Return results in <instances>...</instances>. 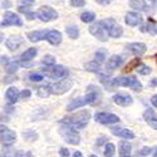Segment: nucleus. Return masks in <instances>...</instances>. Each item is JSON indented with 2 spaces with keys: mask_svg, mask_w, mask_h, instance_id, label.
<instances>
[{
  "mask_svg": "<svg viewBox=\"0 0 157 157\" xmlns=\"http://www.w3.org/2000/svg\"><path fill=\"white\" fill-rule=\"evenodd\" d=\"M122 63H123V58H122L121 56H112V57L107 60V63H106V68L111 72V71H113V69L120 68L121 65H122Z\"/></svg>",
  "mask_w": 157,
  "mask_h": 157,
  "instance_id": "obj_20",
  "label": "nucleus"
},
{
  "mask_svg": "<svg viewBox=\"0 0 157 157\" xmlns=\"http://www.w3.org/2000/svg\"><path fill=\"white\" fill-rule=\"evenodd\" d=\"M96 19V14L92 11H84L81 14V20L83 23H92Z\"/></svg>",
  "mask_w": 157,
  "mask_h": 157,
  "instance_id": "obj_29",
  "label": "nucleus"
},
{
  "mask_svg": "<svg viewBox=\"0 0 157 157\" xmlns=\"http://www.w3.org/2000/svg\"><path fill=\"white\" fill-rule=\"evenodd\" d=\"M49 30L47 29H43V30H35V32H30L27 34V38L32 43H35V42H40V40H44L47 39V35H48Z\"/></svg>",
  "mask_w": 157,
  "mask_h": 157,
  "instance_id": "obj_17",
  "label": "nucleus"
},
{
  "mask_svg": "<svg viewBox=\"0 0 157 157\" xmlns=\"http://www.w3.org/2000/svg\"><path fill=\"white\" fill-rule=\"evenodd\" d=\"M131 152H132V146L127 141H121L120 142V157H131Z\"/></svg>",
  "mask_w": 157,
  "mask_h": 157,
  "instance_id": "obj_23",
  "label": "nucleus"
},
{
  "mask_svg": "<svg viewBox=\"0 0 157 157\" xmlns=\"http://www.w3.org/2000/svg\"><path fill=\"white\" fill-rule=\"evenodd\" d=\"M23 43V38L20 35H11L5 42V45L9 50H17Z\"/></svg>",
  "mask_w": 157,
  "mask_h": 157,
  "instance_id": "obj_18",
  "label": "nucleus"
},
{
  "mask_svg": "<svg viewBox=\"0 0 157 157\" xmlns=\"http://www.w3.org/2000/svg\"><path fill=\"white\" fill-rule=\"evenodd\" d=\"M99 97V92H98V88H94V90H90L89 89V92L83 96V97H78L75 99H73L68 106H67V111L72 112L74 109H78V108H81V107H84L87 106V104H92L94 103Z\"/></svg>",
  "mask_w": 157,
  "mask_h": 157,
  "instance_id": "obj_2",
  "label": "nucleus"
},
{
  "mask_svg": "<svg viewBox=\"0 0 157 157\" xmlns=\"http://www.w3.org/2000/svg\"><path fill=\"white\" fill-rule=\"evenodd\" d=\"M155 58H156V63H157V54H156V56H155Z\"/></svg>",
  "mask_w": 157,
  "mask_h": 157,
  "instance_id": "obj_57",
  "label": "nucleus"
},
{
  "mask_svg": "<svg viewBox=\"0 0 157 157\" xmlns=\"http://www.w3.org/2000/svg\"><path fill=\"white\" fill-rule=\"evenodd\" d=\"M90 120V114L88 111H81L75 114L68 116V117H64V118L60 121L63 124H67L74 129H82L84 128L88 122Z\"/></svg>",
  "mask_w": 157,
  "mask_h": 157,
  "instance_id": "obj_1",
  "label": "nucleus"
},
{
  "mask_svg": "<svg viewBox=\"0 0 157 157\" xmlns=\"http://www.w3.org/2000/svg\"><path fill=\"white\" fill-rule=\"evenodd\" d=\"M30 96H32V92L29 89H24L23 92L20 93V98L21 99H28V98H30Z\"/></svg>",
  "mask_w": 157,
  "mask_h": 157,
  "instance_id": "obj_40",
  "label": "nucleus"
},
{
  "mask_svg": "<svg viewBox=\"0 0 157 157\" xmlns=\"http://www.w3.org/2000/svg\"><path fill=\"white\" fill-rule=\"evenodd\" d=\"M104 141H107V137H101L98 141H97V146H99V145H102V143L104 142Z\"/></svg>",
  "mask_w": 157,
  "mask_h": 157,
  "instance_id": "obj_48",
  "label": "nucleus"
},
{
  "mask_svg": "<svg viewBox=\"0 0 157 157\" xmlns=\"http://www.w3.org/2000/svg\"><path fill=\"white\" fill-rule=\"evenodd\" d=\"M18 67H19V64L17 62H10L8 65H5V71L8 74L13 75V74H15V72L18 71Z\"/></svg>",
  "mask_w": 157,
  "mask_h": 157,
  "instance_id": "obj_34",
  "label": "nucleus"
},
{
  "mask_svg": "<svg viewBox=\"0 0 157 157\" xmlns=\"http://www.w3.org/2000/svg\"><path fill=\"white\" fill-rule=\"evenodd\" d=\"M94 120L101 124H113L120 122V117L107 112H98L94 116Z\"/></svg>",
  "mask_w": 157,
  "mask_h": 157,
  "instance_id": "obj_9",
  "label": "nucleus"
},
{
  "mask_svg": "<svg viewBox=\"0 0 157 157\" xmlns=\"http://www.w3.org/2000/svg\"><path fill=\"white\" fill-rule=\"evenodd\" d=\"M129 6L132 9L141 10V11H148L150 10V8L145 0H129Z\"/></svg>",
  "mask_w": 157,
  "mask_h": 157,
  "instance_id": "obj_24",
  "label": "nucleus"
},
{
  "mask_svg": "<svg viewBox=\"0 0 157 157\" xmlns=\"http://www.w3.org/2000/svg\"><path fill=\"white\" fill-rule=\"evenodd\" d=\"M114 151H116V147L113 143H107L106 146H104V151H103V155L106 157H112L114 155Z\"/></svg>",
  "mask_w": 157,
  "mask_h": 157,
  "instance_id": "obj_36",
  "label": "nucleus"
},
{
  "mask_svg": "<svg viewBox=\"0 0 157 157\" xmlns=\"http://www.w3.org/2000/svg\"><path fill=\"white\" fill-rule=\"evenodd\" d=\"M141 64V59H138V58H135V59H132V60H131L128 64H126V67H124V72H131V71H132V69H136L137 67H138V65Z\"/></svg>",
  "mask_w": 157,
  "mask_h": 157,
  "instance_id": "obj_30",
  "label": "nucleus"
},
{
  "mask_svg": "<svg viewBox=\"0 0 157 157\" xmlns=\"http://www.w3.org/2000/svg\"><path fill=\"white\" fill-rule=\"evenodd\" d=\"M137 72L141 75H148V74H151L152 69H151V67H148V65H141V67L137 69Z\"/></svg>",
  "mask_w": 157,
  "mask_h": 157,
  "instance_id": "obj_38",
  "label": "nucleus"
},
{
  "mask_svg": "<svg viewBox=\"0 0 157 157\" xmlns=\"http://www.w3.org/2000/svg\"><path fill=\"white\" fill-rule=\"evenodd\" d=\"M42 64L43 65H45V67H54L56 65V58L53 57V56H45L43 59H42Z\"/></svg>",
  "mask_w": 157,
  "mask_h": 157,
  "instance_id": "obj_33",
  "label": "nucleus"
},
{
  "mask_svg": "<svg viewBox=\"0 0 157 157\" xmlns=\"http://www.w3.org/2000/svg\"><path fill=\"white\" fill-rule=\"evenodd\" d=\"M73 87V81L71 78H67V79H62L59 82H56L54 84H52L50 88H52V93L53 94H57V96H60V94H64L65 92Z\"/></svg>",
  "mask_w": 157,
  "mask_h": 157,
  "instance_id": "obj_6",
  "label": "nucleus"
},
{
  "mask_svg": "<svg viewBox=\"0 0 157 157\" xmlns=\"http://www.w3.org/2000/svg\"><path fill=\"white\" fill-rule=\"evenodd\" d=\"M9 25H17V27H21L23 21L15 14V13L5 11V14L3 17V21H2V27H9Z\"/></svg>",
  "mask_w": 157,
  "mask_h": 157,
  "instance_id": "obj_11",
  "label": "nucleus"
},
{
  "mask_svg": "<svg viewBox=\"0 0 157 157\" xmlns=\"http://www.w3.org/2000/svg\"><path fill=\"white\" fill-rule=\"evenodd\" d=\"M39 72H42L45 77H49L52 79H60L64 78L68 74V71L63 65H54V67H49V68H43Z\"/></svg>",
  "mask_w": 157,
  "mask_h": 157,
  "instance_id": "obj_4",
  "label": "nucleus"
},
{
  "mask_svg": "<svg viewBox=\"0 0 157 157\" xmlns=\"http://www.w3.org/2000/svg\"><path fill=\"white\" fill-rule=\"evenodd\" d=\"M23 137L29 141H35L38 138V135L35 132H33V131H25V132H23Z\"/></svg>",
  "mask_w": 157,
  "mask_h": 157,
  "instance_id": "obj_37",
  "label": "nucleus"
},
{
  "mask_svg": "<svg viewBox=\"0 0 157 157\" xmlns=\"http://www.w3.org/2000/svg\"><path fill=\"white\" fill-rule=\"evenodd\" d=\"M65 33L71 39H78V36H79V29L77 25H68L65 28Z\"/></svg>",
  "mask_w": 157,
  "mask_h": 157,
  "instance_id": "obj_27",
  "label": "nucleus"
},
{
  "mask_svg": "<svg viewBox=\"0 0 157 157\" xmlns=\"http://www.w3.org/2000/svg\"><path fill=\"white\" fill-rule=\"evenodd\" d=\"M3 8H9L10 6V2H8V0H5V2H3Z\"/></svg>",
  "mask_w": 157,
  "mask_h": 157,
  "instance_id": "obj_49",
  "label": "nucleus"
},
{
  "mask_svg": "<svg viewBox=\"0 0 157 157\" xmlns=\"http://www.w3.org/2000/svg\"><path fill=\"white\" fill-rule=\"evenodd\" d=\"M15 79H17L15 75H9V77H5V78H4L3 82H4V83H10V82H14Z\"/></svg>",
  "mask_w": 157,
  "mask_h": 157,
  "instance_id": "obj_42",
  "label": "nucleus"
},
{
  "mask_svg": "<svg viewBox=\"0 0 157 157\" xmlns=\"http://www.w3.org/2000/svg\"><path fill=\"white\" fill-rule=\"evenodd\" d=\"M89 157H97V156H96V155H90Z\"/></svg>",
  "mask_w": 157,
  "mask_h": 157,
  "instance_id": "obj_56",
  "label": "nucleus"
},
{
  "mask_svg": "<svg viewBox=\"0 0 157 157\" xmlns=\"http://www.w3.org/2000/svg\"><path fill=\"white\" fill-rule=\"evenodd\" d=\"M151 103L153 104V106L157 108V94H155V96H152V98H151Z\"/></svg>",
  "mask_w": 157,
  "mask_h": 157,
  "instance_id": "obj_47",
  "label": "nucleus"
},
{
  "mask_svg": "<svg viewBox=\"0 0 157 157\" xmlns=\"http://www.w3.org/2000/svg\"><path fill=\"white\" fill-rule=\"evenodd\" d=\"M47 40L52 45L60 44V42H62V34H60V32H58V30H49V33L47 35Z\"/></svg>",
  "mask_w": 157,
  "mask_h": 157,
  "instance_id": "obj_22",
  "label": "nucleus"
},
{
  "mask_svg": "<svg viewBox=\"0 0 157 157\" xmlns=\"http://www.w3.org/2000/svg\"><path fill=\"white\" fill-rule=\"evenodd\" d=\"M5 97H6L9 104H14V103H17L18 99L20 98V93H19L18 88H15V87H10V88L6 90Z\"/></svg>",
  "mask_w": 157,
  "mask_h": 157,
  "instance_id": "obj_21",
  "label": "nucleus"
},
{
  "mask_svg": "<svg viewBox=\"0 0 157 157\" xmlns=\"http://www.w3.org/2000/svg\"><path fill=\"white\" fill-rule=\"evenodd\" d=\"M25 156H27V155H24L23 152H17V153L14 155V157H25Z\"/></svg>",
  "mask_w": 157,
  "mask_h": 157,
  "instance_id": "obj_52",
  "label": "nucleus"
},
{
  "mask_svg": "<svg viewBox=\"0 0 157 157\" xmlns=\"http://www.w3.org/2000/svg\"><path fill=\"white\" fill-rule=\"evenodd\" d=\"M71 5L75 8H82L86 5V0H71Z\"/></svg>",
  "mask_w": 157,
  "mask_h": 157,
  "instance_id": "obj_39",
  "label": "nucleus"
},
{
  "mask_svg": "<svg viewBox=\"0 0 157 157\" xmlns=\"http://www.w3.org/2000/svg\"><path fill=\"white\" fill-rule=\"evenodd\" d=\"M18 10L20 11V13H23V14L27 17L29 20H33V19H35V13H33V11H30L28 8H25L24 5H20L19 8H18Z\"/></svg>",
  "mask_w": 157,
  "mask_h": 157,
  "instance_id": "obj_31",
  "label": "nucleus"
},
{
  "mask_svg": "<svg viewBox=\"0 0 157 157\" xmlns=\"http://www.w3.org/2000/svg\"><path fill=\"white\" fill-rule=\"evenodd\" d=\"M84 69L92 73H101V65L98 62L93 60V62H88L84 64Z\"/></svg>",
  "mask_w": 157,
  "mask_h": 157,
  "instance_id": "obj_26",
  "label": "nucleus"
},
{
  "mask_svg": "<svg viewBox=\"0 0 157 157\" xmlns=\"http://www.w3.org/2000/svg\"><path fill=\"white\" fill-rule=\"evenodd\" d=\"M153 157H157V147L155 148V152H153Z\"/></svg>",
  "mask_w": 157,
  "mask_h": 157,
  "instance_id": "obj_54",
  "label": "nucleus"
},
{
  "mask_svg": "<svg viewBox=\"0 0 157 157\" xmlns=\"http://www.w3.org/2000/svg\"><path fill=\"white\" fill-rule=\"evenodd\" d=\"M143 118H145L146 123L151 128L157 131V116H156V113H155V111L152 108H147L145 111V113H143Z\"/></svg>",
  "mask_w": 157,
  "mask_h": 157,
  "instance_id": "obj_13",
  "label": "nucleus"
},
{
  "mask_svg": "<svg viewBox=\"0 0 157 157\" xmlns=\"http://www.w3.org/2000/svg\"><path fill=\"white\" fill-rule=\"evenodd\" d=\"M140 30L142 33H150V34L157 35V21H155L152 18H148V21L146 24L141 25Z\"/></svg>",
  "mask_w": 157,
  "mask_h": 157,
  "instance_id": "obj_19",
  "label": "nucleus"
},
{
  "mask_svg": "<svg viewBox=\"0 0 157 157\" xmlns=\"http://www.w3.org/2000/svg\"><path fill=\"white\" fill-rule=\"evenodd\" d=\"M36 93H38L39 97L47 98V97H49V94L52 93V88H50V86H40V87L36 89Z\"/></svg>",
  "mask_w": 157,
  "mask_h": 157,
  "instance_id": "obj_28",
  "label": "nucleus"
},
{
  "mask_svg": "<svg viewBox=\"0 0 157 157\" xmlns=\"http://www.w3.org/2000/svg\"><path fill=\"white\" fill-rule=\"evenodd\" d=\"M102 24L104 25V28L107 29L108 32V35L112 36V38H120L123 33V29L121 25L117 23L116 20H113L112 18H107V19H103L102 20Z\"/></svg>",
  "mask_w": 157,
  "mask_h": 157,
  "instance_id": "obj_5",
  "label": "nucleus"
},
{
  "mask_svg": "<svg viewBox=\"0 0 157 157\" xmlns=\"http://www.w3.org/2000/svg\"><path fill=\"white\" fill-rule=\"evenodd\" d=\"M59 155H60V157H69V151H68V148L62 147V148L59 150Z\"/></svg>",
  "mask_w": 157,
  "mask_h": 157,
  "instance_id": "obj_41",
  "label": "nucleus"
},
{
  "mask_svg": "<svg viewBox=\"0 0 157 157\" xmlns=\"http://www.w3.org/2000/svg\"><path fill=\"white\" fill-rule=\"evenodd\" d=\"M124 21L127 25H129V27H136V25L141 24L142 17H141V14H138L136 11H129L124 17Z\"/></svg>",
  "mask_w": 157,
  "mask_h": 157,
  "instance_id": "obj_14",
  "label": "nucleus"
},
{
  "mask_svg": "<svg viewBox=\"0 0 157 157\" xmlns=\"http://www.w3.org/2000/svg\"><path fill=\"white\" fill-rule=\"evenodd\" d=\"M59 133L62 135V137L64 138V141L69 143V145H79L81 142V136L77 132V129L67 126V124H62L59 127Z\"/></svg>",
  "mask_w": 157,
  "mask_h": 157,
  "instance_id": "obj_3",
  "label": "nucleus"
},
{
  "mask_svg": "<svg viewBox=\"0 0 157 157\" xmlns=\"http://www.w3.org/2000/svg\"><path fill=\"white\" fill-rule=\"evenodd\" d=\"M112 99H113V102H114L116 104H118V106H122V107H128V106H131V104H132V102H133L132 97H131L129 94H114V96L112 97Z\"/></svg>",
  "mask_w": 157,
  "mask_h": 157,
  "instance_id": "obj_16",
  "label": "nucleus"
},
{
  "mask_svg": "<svg viewBox=\"0 0 157 157\" xmlns=\"http://www.w3.org/2000/svg\"><path fill=\"white\" fill-rule=\"evenodd\" d=\"M0 138H2L4 146H11L17 140V133L10 128L5 127L4 124H2V127H0Z\"/></svg>",
  "mask_w": 157,
  "mask_h": 157,
  "instance_id": "obj_8",
  "label": "nucleus"
},
{
  "mask_svg": "<svg viewBox=\"0 0 157 157\" xmlns=\"http://www.w3.org/2000/svg\"><path fill=\"white\" fill-rule=\"evenodd\" d=\"M94 2H97L98 4H101V5H108L112 0H94Z\"/></svg>",
  "mask_w": 157,
  "mask_h": 157,
  "instance_id": "obj_45",
  "label": "nucleus"
},
{
  "mask_svg": "<svg viewBox=\"0 0 157 157\" xmlns=\"http://www.w3.org/2000/svg\"><path fill=\"white\" fill-rule=\"evenodd\" d=\"M126 49L129 52V53H132V54L142 56V54L146 53L147 47H146V44H143V43H131V44H128L126 47Z\"/></svg>",
  "mask_w": 157,
  "mask_h": 157,
  "instance_id": "obj_15",
  "label": "nucleus"
},
{
  "mask_svg": "<svg viewBox=\"0 0 157 157\" xmlns=\"http://www.w3.org/2000/svg\"><path fill=\"white\" fill-rule=\"evenodd\" d=\"M73 157H83V155H82L79 151H75V152L73 153Z\"/></svg>",
  "mask_w": 157,
  "mask_h": 157,
  "instance_id": "obj_50",
  "label": "nucleus"
},
{
  "mask_svg": "<svg viewBox=\"0 0 157 157\" xmlns=\"http://www.w3.org/2000/svg\"><path fill=\"white\" fill-rule=\"evenodd\" d=\"M150 3H151L155 8H157V0H150Z\"/></svg>",
  "mask_w": 157,
  "mask_h": 157,
  "instance_id": "obj_53",
  "label": "nucleus"
},
{
  "mask_svg": "<svg viewBox=\"0 0 157 157\" xmlns=\"http://www.w3.org/2000/svg\"><path fill=\"white\" fill-rule=\"evenodd\" d=\"M106 56H107L106 50L104 49H98L96 52V54H94V59H96V62H98L101 64V63H103L104 60H106Z\"/></svg>",
  "mask_w": 157,
  "mask_h": 157,
  "instance_id": "obj_32",
  "label": "nucleus"
},
{
  "mask_svg": "<svg viewBox=\"0 0 157 157\" xmlns=\"http://www.w3.org/2000/svg\"><path fill=\"white\" fill-rule=\"evenodd\" d=\"M111 132H112V135H114L117 137H121L123 140H132V138H135V133L131 129H128V128L113 127V128H111Z\"/></svg>",
  "mask_w": 157,
  "mask_h": 157,
  "instance_id": "obj_12",
  "label": "nucleus"
},
{
  "mask_svg": "<svg viewBox=\"0 0 157 157\" xmlns=\"http://www.w3.org/2000/svg\"><path fill=\"white\" fill-rule=\"evenodd\" d=\"M35 3V0H21V4L25 5V6H28V5H33Z\"/></svg>",
  "mask_w": 157,
  "mask_h": 157,
  "instance_id": "obj_44",
  "label": "nucleus"
},
{
  "mask_svg": "<svg viewBox=\"0 0 157 157\" xmlns=\"http://www.w3.org/2000/svg\"><path fill=\"white\" fill-rule=\"evenodd\" d=\"M89 33L92 34L93 36H96L97 39H99L101 42H106L108 39V32L107 29L104 28V25L102 24V21L94 23L89 27Z\"/></svg>",
  "mask_w": 157,
  "mask_h": 157,
  "instance_id": "obj_7",
  "label": "nucleus"
},
{
  "mask_svg": "<svg viewBox=\"0 0 157 157\" xmlns=\"http://www.w3.org/2000/svg\"><path fill=\"white\" fill-rule=\"evenodd\" d=\"M38 18L42 21H52L58 18V13L50 6H42L38 10Z\"/></svg>",
  "mask_w": 157,
  "mask_h": 157,
  "instance_id": "obj_10",
  "label": "nucleus"
},
{
  "mask_svg": "<svg viewBox=\"0 0 157 157\" xmlns=\"http://www.w3.org/2000/svg\"><path fill=\"white\" fill-rule=\"evenodd\" d=\"M28 78H29L32 82H40V81L44 79V74L42 72H32L28 75Z\"/></svg>",
  "mask_w": 157,
  "mask_h": 157,
  "instance_id": "obj_35",
  "label": "nucleus"
},
{
  "mask_svg": "<svg viewBox=\"0 0 157 157\" xmlns=\"http://www.w3.org/2000/svg\"><path fill=\"white\" fill-rule=\"evenodd\" d=\"M36 54H38V49L36 48H29L20 56V60H21V63H25L28 60H32Z\"/></svg>",
  "mask_w": 157,
  "mask_h": 157,
  "instance_id": "obj_25",
  "label": "nucleus"
},
{
  "mask_svg": "<svg viewBox=\"0 0 157 157\" xmlns=\"http://www.w3.org/2000/svg\"><path fill=\"white\" fill-rule=\"evenodd\" d=\"M2 63H3V65H8V64L10 63V60H9V58H8V57L3 56V57H2Z\"/></svg>",
  "mask_w": 157,
  "mask_h": 157,
  "instance_id": "obj_46",
  "label": "nucleus"
},
{
  "mask_svg": "<svg viewBox=\"0 0 157 157\" xmlns=\"http://www.w3.org/2000/svg\"><path fill=\"white\" fill-rule=\"evenodd\" d=\"M27 157H33V153L32 152H27Z\"/></svg>",
  "mask_w": 157,
  "mask_h": 157,
  "instance_id": "obj_55",
  "label": "nucleus"
},
{
  "mask_svg": "<svg viewBox=\"0 0 157 157\" xmlns=\"http://www.w3.org/2000/svg\"><path fill=\"white\" fill-rule=\"evenodd\" d=\"M150 84H151L152 87H155V86H157V79H156V78H153V79H151V82H150Z\"/></svg>",
  "mask_w": 157,
  "mask_h": 157,
  "instance_id": "obj_51",
  "label": "nucleus"
},
{
  "mask_svg": "<svg viewBox=\"0 0 157 157\" xmlns=\"http://www.w3.org/2000/svg\"><path fill=\"white\" fill-rule=\"evenodd\" d=\"M142 156H147V155H150L151 153V148L150 147H143L142 150H141V152H140Z\"/></svg>",
  "mask_w": 157,
  "mask_h": 157,
  "instance_id": "obj_43",
  "label": "nucleus"
}]
</instances>
